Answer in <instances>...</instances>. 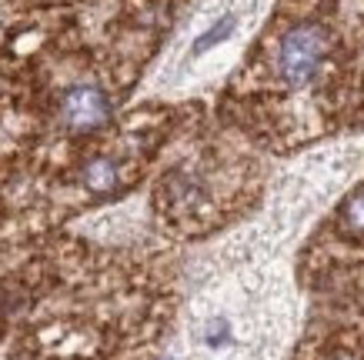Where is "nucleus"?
I'll return each instance as SVG.
<instances>
[{"instance_id":"obj_1","label":"nucleus","mask_w":364,"mask_h":360,"mask_svg":"<svg viewBox=\"0 0 364 360\" xmlns=\"http://www.w3.org/2000/svg\"><path fill=\"white\" fill-rule=\"evenodd\" d=\"M324 54H328V33L318 23H298L277 44V74L287 87H304L314 80Z\"/></svg>"},{"instance_id":"obj_2","label":"nucleus","mask_w":364,"mask_h":360,"mask_svg":"<svg viewBox=\"0 0 364 360\" xmlns=\"http://www.w3.org/2000/svg\"><path fill=\"white\" fill-rule=\"evenodd\" d=\"M111 117V100L94 84H77L60 97V120L70 131H94Z\"/></svg>"},{"instance_id":"obj_3","label":"nucleus","mask_w":364,"mask_h":360,"mask_svg":"<svg viewBox=\"0 0 364 360\" xmlns=\"http://www.w3.org/2000/svg\"><path fill=\"white\" fill-rule=\"evenodd\" d=\"M117 177H121V170H117V164H114L111 157H94V160H87V167H84V184H87L90 190H97V194L114 190V187H117Z\"/></svg>"},{"instance_id":"obj_4","label":"nucleus","mask_w":364,"mask_h":360,"mask_svg":"<svg viewBox=\"0 0 364 360\" xmlns=\"http://www.w3.org/2000/svg\"><path fill=\"white\" fill-rule=\"evenodd\" d=\"M341 230L344 234H364V187L361 190H354L348 200H344L341 207Z\"/></svg>"}]
</instances>
